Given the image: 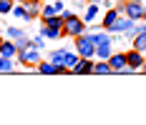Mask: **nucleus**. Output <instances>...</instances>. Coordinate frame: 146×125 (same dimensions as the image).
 Instances as JSON below:
<instances>
[{
    "label": "nucleus",
    "instance_id": "obj_1",
    "mask_svg": "<svg viewBox=\"0 0 146 125\" xmlns=\"http://www.w3.org/2000/svg\"><path fill=\"white\" fill-rule=\"evenodd\" d=\"M73 40H76L73 48H76V53L81 58H93L96 55V33H88L86 30V33H81L78 38H73Z\"/></svg>",
    "mask_w": 146,
    "mask_h": 125
},
{
    "label": "nucleus",
    "instance_id": "obj_2",
    "mask_svg": "<svg viewBox=\"0 0 146 125\" xmlns=\"http://www.w3.org/2000/svg\"><path fill=\"white\" fill-rule=\"evenodd\" d=\"M81 33H86V20L78 18V15H68L63 20V35H71V38H78Z\"/></svg>",
    "mask_w": 146,
    "mask_h": 125
},
{
    "label": "nucleus",
    "instance_id": "obj_3",
    "mask_svg": "<svg viewBox=\"0 0 146 125\" xmlns=\"http://www.w3.org/2000/svg\"><path fill=\"white\" fill-rule=\"evenodd\" d=\"M111 53H113V45H111L108 30H106V33H96V58H98V60H108Z\"/></svg>",
    "mask_w": 146,
    "mask_h": 125
},
{
    "label": "nucleus",
    "instance_id": "obj_4",
    "mask_svg": "<svg viewBox=\"0 0 146 125\" xmlns=\"http://www.w3.org/2000/svg\"><path fill=\"white\" fill-rule=\"evenodd\" d=\"M18 58L23 60V65H38L40 63V53L35 45H25V48H18Z\"/></svg>",
    "mask_w": 146,
    "mask_h": 125
},
{
    "label": "nucleus",
    "instance_id": "obj_5",
    "mask_svg": "<svg viewBox=\"0 0 146 125\" xmlns=\"http://www.w3.org/2000/svg\"><path fill=\"white\" fill-rule=\"evenodd\" d=\"M144 10L146 8L139 0H129V3H126V15H129L131 20H141V18H144Z\"/></svg>",
    "mask_w": 146,
    "mask_h": 125
},
{
    "label": "nucleus",
    "instance_id": "obj_6",
    "mask_svg": "<svg viewBox=\"0 0 146 125\" xmlns=\"http://www.w3.org/2000/svg\"><path fill=\"white\" fill-rule=\"evenodd\" d=\"M71 73L73 75H93V58H81Z\"/></svg>",
    "mask_w": 146,
    "mask_h": 125
},
{
    "label": "nucleus",
    "instance_id": "obj_7",
    "mask_svg": "<svg viewBox=\"0 0 146 125\" xmlns=\"http://www.w3.org/2000/svg\"><path fill=\"white\" fill-rule=\"evenodd\" d=\"M66 5L60 3V0H56V3H50V5H43L40 8V18L43 20H48V18H53V15H60V10H63Z\"/></svg>",
    "mask_w": 146,
    "mask_h": 125
},
{
    "label": "nucleus",
    "instance_id": "obj_8",
    "mask_svg": "<svg viewBox=\"0 0 146 125\" xmlns=\"http://www.w3.org/2000/svg\"><path fill=\"white\" fill-rule=\"evenodd\" d=\"M23 8H25V20H33L35 15H40L43 3H40V0H25V3H23Z\"/></svg>",
    "mask_w": 146,
    "mask_h": 125
},
{
    "label": "nucleus",
    "instance_id": "obj_9",
    "mask_svg": "<svg viewBox=\"0 0 146 125\" xmlns=\"http://www.w3.org/2000/svg\"><path fill=\"white\" fill-rule=\"evenodd\" d=\"M108 65L113 68V73H118V70H123L129 63H126V53H111V58H108Z\"/></svg>",
    "mask_w": 146,
    "mask_h": 125
},
{
    "label": "nucleus",
    "instance_id": "obj_10",
    "mask_svg": "<svg viewBox=\"0 0 146 125\" xmlns=\"http://www.w3.org/2000/svg\"><path fill=\"white\" fill-rule=\"evenodd\" d=\"M126 63H129V68H141V65H144V53H141V50H129V53H126Z\"/></svg>",
    "mask_w": 146,
    "mask_h": 125
},
{
    "label": "nucleus",
    "instance_id": "obj_11",
    "mask_svg": "<svg viewBox=\"0 0 146 125\" xmlns=\"http://www.w3.org/2000/svg\"><path fill=\"white\" fill-rule=\"evenodd\" d=\"M40 33H43V38H50V40H58V38H63V28H56V25H45L40 28Z\"/></svg>",
    "mask_w": 146,
    "mask_h": 125
},
{
    "label": "nucleus",
    "instance_id": "obj_12",
    "mask_svg": "<svg viewBox=\"0 0 146 125\" xmlns=\"http://www.w3.org/2000/svg\"><path fill=\"white\" fill-rule=\"evenodd\" d=\"M15 55H18V45H15L13 40H8V43L0 45V58H15Z\"/></svg>",
    "mask_w": 146,
    "mask_h": 125
},
{
    "label": "nucleus",
    "instance_id": "obj_13",
    "mask_svg": "<svg viewBox=\"0 0 146 125\" xmlns=\"http://www.w3.org/2000/svg\"><path fill=\"white\" fill-rule=\"evenodd\" d=\"M116 20H118V8H111L108 13L103 15V28L111 33V28H113V23H116Z\"/></svg>",
    "mask_w": 146,
    "mask_h": 125
},
{
    "label": "nucleus",
    "instance_id": "obj_14",
    "mask_svg": "<svg viewBox=\"0 0 146 125\" xmlns=\"http://www.w3.org/2000/svg\"><path fill=\"white\" fill-rule=\"evenodd\" d=\"M133 25V20L126 15V18H118L116 23H113V28H111V33H123V30H129Z\"/></svg>",
    "mask_w": 146,
    "mask_h": 125
},
{
    "label": "nucleus",
    "instance_id": "obj_15",
    "mask_svg": "<svg viewBox=\"0 0 146 125\" xmlns=\"http://www.w3.org/2000/svg\"><path fill=\"white\" fill-rule=\"evenodd\" d=\"M93 73H96V75H111L113 68L108 65V60H96V63H93Z\"/></svg>",
    "mask_w": 146,
    "mask_h": 125
},
{
    "label": "nucleus",
    "instance_id": "obj_16",
    "mask_svg": "<svg viewBox=\"0 0 146 125\" xmlns=\"http://www.w3.org/2000/svg\"><path fill=\"white\" fill-rule=\"evenodd\" d=\"M78 60H81V55L76 53V48H73V53H71V50H66V60H63V65H66L68 70L76 68V65H78Z\"/></svg>",
    "mask_w": 146,
    "mask_h": 125
},
{
    "label": "nucleus",
    "instance_id": "obj_17",
    "mask_svg": "<svg viewBox=\"0 0 146 125\" xmlns=\"http://www.w3.org/2000/svg\"><path fill=\"white\" fill-rule=\"evenodd\" d=\"M133 50L146 53V33H136V35H133Z\"/></svg>",
    "mask_w": 146,
    "mask_h": 125
},
{
    "label": "nucleus",
    "instance_id": "obj_18",
    "mask_svg": "<svg viewBox=\"0 0 146 125\" xmlns=\"http://www.w3.org/2000/svg\"><path fill=\"white\" fill-rule=\"evenodd\" d=\"M98 13H101V8H98L96 3H91V5L86 8V18H83V20H86V23H91V20H96V18H98Z\"/></svg>",
    "mask_w": 146,
    "mask_h": 125
},
{
    "label": "nucleus",
    "instance_id": "obj_19",
    "mask_svg": "<svg viewBox=\"0 0 146 125\" xmlns=\"http://www.w3.org/2000/svg\"><path fill=\"white\" fill-rule=\"evenodd\" d=\"M63 60H66V50H56V53L50 55V63H53V65H63Z\"/></svg>",
    "mask_w": 146,
    "mask_h": 125
},
{
    "label": "nucleus",
    "instance_id": "obj_20",
    "mask_svg": "<svg viewBox=\"0 0 146 125\" xmlns=\"http://www.w3.org/2000/svg\"><path fill=\"white\" fill-rule=\"evenodd\" d=\"M0 70L3 73H10L13 70V58H0Z\"/></svg>",
    "mask_w": 146,
    "mask_h": 125
},
{
    "label": "nucleus",
    "instance_id": "obj_21",
    "mask_svg": "<svg viewBox=\"0 0 146 125\" xmlns=\"http://www.w3.org/2000/svg\"><path fill=\"white\" fill-rule=\"evenodd\" d=\"M13 10V0H0V15L10 13Z\"/></svg>",
    "mask_w": 146,
    "mask_h": 125
},
{
    "label": "nucleus",
    "instance_id": "obj_22",
    "mask_svg": "<svg viewBox=\"0 0 146 125\" xmlns=\"http://www.w3.org/2000/svg\"><path fill=\"white\" fill-rule=\"evenodd\" d=\"M8 38H10V40H20V38H23V33H20V30H15V28H8Z\"/></svg>",
    "mask_w": 146,
    "mask_h": 125
},
{
    "label": "nucleus",
    "instance_id": "obj_23",
    "mask_svg": "<svg viewBox=\"0 0 146 125\" xmlns=\"http://www.w3.org/2000/svg\"><path fill=\"white\" fill-rule=\"evenodd\" d=\"M13 15L15 18H25V8L23 5H13Z\"/></svg>",
    "mask_w": 146,
    "mask_h": 125
},
{
    "label": "nucleus",
    "instance_id": "obj_24",
    "mask_svg": "<svg viewBox=\"0 0 146 125\" xmlns=\"http://www.w3.org/2000/svg\"><path fill=\"white\" fill-rule=\"evenodd\" d=\"M30 45H35V48H43V45H45V40H43V38H35V40L30 43Z\"/></svg>",
    "mask_w": 146,
    "mask_h": 125
},
{
    "label": "nucleus",
    "instance_id": "obj_25",
    "mask_svg": "<svg viewBox=\"0 0 146 125\" xmlns=\"http://www.w3.org/2000/svg\"><path fill=\"white\" fill-rule=\"evenodd\" d=\"M136 33H146V25H141V28H136Z\"/></svg>",
    "mask_w": 146,
    "mask_h": 125
},
{
    "label": "nucleus",
    "instance_id": "obj_26",
    "mask_svg": "<svg viewBox=\"0 0 146 125\" xmlns=\"http://www.w3.org/2000/svg\"><path fill=\"white\" fill-rule=\"evenodd\" d=\"M141 70H144V73H146V60H144V65H141Z\"/></svg>",
    "mask_w": 146,
    "mask_h": 125
},
{
    "label": "nucleus",
    "instance_id": "obj_27",
    "mask_svg": "<svg viewBox=\"0 0 146 125\" xmlns=\"http://www.w3.org/2000/svg\"><path fill=\"white\" fill-rule=\"evenodd\" d=\"M144 20H146V10H144Z\"/></svg>",
    "mask_w": 146,
    "mask_h": 125
},
{
    "label": "nucleus",
    "instance_id": "obj_28",
    "mask_svg": "<svg viewBox=\"0 0 146 125\" xmlns=\"http://www.w3.org/2000/svg\"><path fill=\"white\" fill-rule=\"evenodd\" d=\"M18 3H25V0H18Z\"/></svg>",
    "mask_w": 146,
    "mask_h": 125
},
{
    "label": "nucleus",
    "instance_id": "obj_29",
    "mask_svg": "<svg viewBox=\"0 0 146 125\" xmlns=\"http://www.w3.org/2000/svg\"><path fill=\"white\" fill-rule=\"evenodd\" d=\"M0 45H3V40H0Z\"/></svg>",
    "mask_w": 146,
    "mask_h": 125
}]
</instances>
